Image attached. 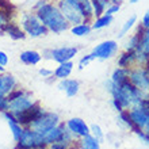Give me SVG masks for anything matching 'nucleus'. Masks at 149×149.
<instances>
[{
    "mask_svg": "<svg viewBox=\"0 0 149 149\" xmlns=\"http://www.w3.org/2000/svg\"><path fill=\"white\" fill-rule=\"evenodd\" d=\"M33 11L37 14L43 26L53 34H63L71 29V24L65 19L60 8L50 0H39L34 6Z\"/></svg>",
    "mask_w": 149,
    "mask_h": 149,
    "instance_id": "obj_1",
    "label": "nucleus"
},
{
    "mask_svg": "<svg viewBox=\"0 0 149 149\" xmlns=\"http://www.w3.org/2000/svg\"><path fill=\"white\" fill-rule=\"evenodd\" d=\"M106 91L111 95V98L118 100L122 104L123 110H129L130 107L137 106L144 98H149L144 92L136 88V87L130 83V80L122 83L121 86H115L110 79L104 81Z\"/></svg>",
    "mask_w": 149,
    "mask_h": 149,
    "instance_id": "obj_2",
    "label": "nucleus"
},
{
    "mask_svg": "<svg viewBox=\"0 0 149 149\" xmlns=\"http://www.w3.org/2000/svg\"><path fill=\"white\" fill-rule=\"evenodd\" d=\"M8 98V111L12 114H18L22 111L29 110L30 107H33L37 102V99L34 98V95L30 91L22 90V88H15V90L10 92L7 95Z\"/></svg>",
    "mask_w": 149,
    "mask_h": 149,
    "instance_id": "obj_3",
    "label": "nucleus"
},
{
    "mask_svg": "<svg viewBox=\"0 0 149 149\" xmlns=\"http://www.w3.org/2000/svg\"><path fill=\"white\" fill-rule=\"evenodd\" d=\"M18 24L22 27L24 34L30 38H41V37H46L49 34V30L43 26V23L34 11L22 12Z\"/></svg>",
    "mask_w": 149,
    "mask_h": 149,
    "instance_id": "obj_4",
    "label": "nucleus"
},
{
    "mask_svg": "<svg viewBox=\"0 0 149 149\" xmlns=\"http://www.w3.org/2000/svg\"><path fill=\"white\" fill-rule=\"evenodd\" d=\"M16 149H47V146L43 142L42 133H38L31 127H24L16 142Z\"/></svg>",
    "mask_w": 149,
    "mask_h": 149,
    "instance_id": "obj_5",
    "label": "nucleus"
},
{
    "mask_svg": "<svg viewBox=\"0 0 149 149\" xmlns=\"http://www.w3.org/2000/svg\"><path fill=\"white\" fill-rule=\"evenodd\" d=\"M79 47L76 46H61L56 49H45L42 52V58L53 60L56 63H65V61H72L74 56H77Z\"/></svg>",
    "mask_w": 149,
    "mask_h": 149,
    "instance_id": "obj_6",
    "label": "nucleus"
},
{
    "mask_svg": "<svg viewBox=\"0 0 149 149\" xmlns=\"http://www.w3.org/2000/svg\"><path fill=\"white\" fill-rule=\"evenodd\" d=\"M129 80L136 88L149 96V68L136 65L130 69Z\"/></svg>",
    "mask_w": 149,
    "mask_h": 149,
    "instance_id": "obj_7",
    "label": "nucleus"
},
{
    "mask_svg": "<svg viewBox=\"0 0 149 149\" xmlns=\"http://www.w3.org/2000/svg\"><path fill=\"white\" fill-rule=\"evenodd\" d=\"M60 115L54 111H43L38 118H37L36 121L31 122V125L29 126V127H31L34 129L36 132L38 133H43V132H46V130L52 129V127H54L60 123Z\"/></svg>",
    "mask_w": 149,
    "mask_h": 149,
    "instance_id": "obj_8",
    "label": "nucleus"
},
{
    "mask_svg": "<svg viewBox=\"0 0 149 149\" xmlns=\"http://www.w3.org/2000/svg\"><path fill=\"white\" fill-rule=\"evenodd\" d=\"M50 1H53L60 8V11L63 12V15L65 16V19L69 22L71 26L84 22V16L80 12V10H77L71 1L68 0H50Z\"/></svg>",
    "mask_w": 149,
    "mask_h": 149,
    "instance_id": "obj_9",
    "label": "nucleus"
},
{
    "mask_svg": "<svg viewBox=\"0 0 149 149\" xmlns=\"http://www.w3.org/2000/svg\"><path fill=\"white\" fill-rule=\"evenodd\" d=\"M92 56L95 57V60H110L118 53V42L114 39H107L103 42L98 43L96 46H94L92 49Z\"/></svg>",
    "mask_w": 149,
    "mask_h": 149,
    "instance_id": "obj_10",
    "label": "nucleus"
},
{
    "mask_svg": "<svg viewBox=\"0 0 149 149\" xmlns=\"http://www.w3.org/2000/svg\"><path fill=\"white\" fill-rule=\"evenodd\" d=\"M127 111H129L130 119L133 122V125L137 129H141V130L145 129L146 125L149 123V107L137 104V106L130 107Z\"/></svg>",
    "mask_w": 149,
    "mask_h": 149,
    "instance_id": "obj_11",
    "label": "nucleus"
},
{
    "mask_svg": "<svg viewBox=\"0 0 149 149\" xmlns=\"http://www.w3.org/2000/svg\"><path fill=\"white\" fill-rule=\"evenodd\" d=\"M65 126L77 140L90 134V126L87 125L86 121H83L81 118H71L65 122Z\"/></svg>",
    "mask_w": 149,
    "mask_h": 149,
    "instance_id": "obj_12",
    "label": "nucleus"
},
{
    "mask_svg": "<svg viewBox=\"0 0 149 149\" xmlns=\"http://www.w3.org/2000/svg\"><path fill=\"white\" fill-rule=\"evenodd\" d=\"M65 129H67L65 123H64V122H60L57 126H54V127L46 130V132H43L42 138H43L45 145L50 146V145H53L54 142H57L60 138H61V136H63V133H64V130Z\"/></svg>",
    "mask_w": 149,
    "mask_h": 149,
    "instance_id": "obj_13",
    "label": "nucleus"
},
{
    "mask_svg": "<svg viewBox=\"0 0 149 149\" xmlns=\"http://www.w3.org/2000/svg\"><path fill=\"white\" fill-rule=\"evenodd\" d=\"M16 87H18V80L14 74L6 73V72L0 73V95L7 96Z\"/></svg>",
    "mask_w": 149,
    "mask_h": 149,
    "instance_id": "obj_14",
    "label": "nucleus"
},
{
    "mask_svg": "<svg viewBox=\"0 0 149 149\" xmlns=\"http://www.w3.org/2000/svg\"><path fill=\"white\" fill-rule=\"evenodd\" d=\"M58 90L64 91L67 94L68 98H73L79 94V90H80V83L76 79H64V80H60L58 83Z\"/></svg>",
    "mask_w": 149,
    "mask_h": 149,
    "instance_id": "obj_15",
    "label": "nucleus"
},
{
    "mask_svg": "<svg viewBox=\"0 0 149 149\" xmlns=\"http://www.w3.org/2000/svg\"><path fill=\"white\" fill-rule=\"evenodd\" d=\"M3 115H4V118L7 119V123H8V126H10V130H11L12 136H14V140H15V142H18V140H19L22 133H23L24 127L16 121V118L14 117L10 111H4Z\"/></svg>",
    "mask_w": 149,
    "mask_h": 149,
    "instance_id": "obj_16",
    "label": "nucleus"
},
{
    "mask_svg": "<svg viewBox=\"0 0 149 149\" xmlns=\"http://www.w3.org/2000/svg\"><path fill=\"white\" fill-rule=\"evenodd\" d=\"M117 63H118V67L132 69L133 67H136V52L123 50L121 54L118 56Z\"/></svg>",
    "mask_w": 149,
    "mask_h": 149,
    "instance_id": "obj_17",
    "label": "nucleus"
},
{
    "mask_svg": "<svg viewBox=\"0 0 149 149\" xmlns=\"http://www.w3.org/2000/svg\"><path fill=\"white\" fill-rule=\"evenodd\" d=\"M73 68H74L73 61H65V63H61V64H58V67L53 71V76H54V79H57V80L68 79L69 76H71Z\"/></svg>",
    "mask_w": 149,
    "mask_h": 149,
    "instance_id": "obj_18",
    "label": "nucleus"
},
{
    "mask_svg": "<svg viewBox=\"0 0 149 149\" xmlns=\"http://www.w3.org/2000/svg\"><path fill=\"white\" fill-rule=\"evenodd\" d=\"M19 58L24 65H37V64L41 63L42 54L37 50H24L20 53Z\"/></svg>",
    "mask_w": 149,
    "mask_h": 149,
    "instance_id": "obj_19",
    "label": "nucleus"
},
{
    "mask_svg": "<svg viewBox=\"0 0 149 149\" xmlns=\"http://www.w3.org/2000/svg\"><path fill=\"white\" fill-rule=\"evenodd\" d=\"M129 73H130V69L118 67V68H115V69L113 71L110 80L115 84V86H121L122 83H125V81L129 80Z\"/></svg>",
    "mask_w": 149,
    "mask_h": 149,
    "instance_id": "obj_20",
    "label": "nucleus"
},
{
    "mask_svg": "<svg viewBox=\"0 0 149 149\" xmlns=\"http://www.w3.org/2000/svg\"><path fill=\"white\" fill-rule=\"evenodd\" d=\"M114 20V16L107 15V14H103V15L98 16V18H94V20L91 22V27L92 30H102V29L109 27Z\"/></svg>",
    "mask_w": 149,
    "mask_h": 149,
    "instance_id": "obj_21",
    "label": "nucleus"
},
{
    "mask_svg": "<svg viewBox=\"0 0 149 149\" xmlns=\"http://www.w3.org/2000/svg\"><path fill=\"white\" fill-rule=\"evenodd\" d=\"M77 146L80 149H100V142L91 134H87L84 137L79 138Z\"/></svg>",
    "mask_w": 149,
    "mask_h": 149,
    "instance_id": "obj_22",
    "label": "nucleus"
},
{
    "mask_svg": "<svg viewBox=\"0 0 149 149\" xmlns=\"http://www.w3.org/2000/svg\"><path fill=\"white\" fill-rule=\"evenodd\" d=\"M117 122L122 129L130 130V132H134V130L137 129V127L133 125L132 119H130V115H129V111L127 110H123V111H121V113H118Z\"/></svg>",
    "mask_w": 149,
    "mask_h": 149,
    "instance_id": "obj_23",
    "label": "nucleus"
},
{
    "mask_svg": "<svg viewBox=\"0 0 149 149\" xmlns=\"http://www.w3.org/2000/svg\"><path fill=\"white\" fill-rule=\"evenodd\" d=\"M140 37H141V24L137 27L136 33L132 34L129 37V39L125 42V46H123V50H137L138 49V45H140Z\"/></svg>",
    "mask_w": 149,
    "mask_h": 149,
    "instance_id": "obj_24",
    "label": "nucleus"
},
{
    "mask_svg": "<svg viewBox=\"0 0 149 149\" xmlns=\"http://www.w3.org/2000/svg\"><path fill=\"white\" fill-rule=\"evenodd\" d=\"M71 33L76 37H86L90 36L91 31H92V27H91V23H87V22H81L79 24H73L71 26Z\"/></svg>",
    "mask_w": 149,
    "mask_h": 149,
    "instance_id": "obj_25",
    "label": "nucleus"
},
{
    "mask_svg": "<svg viewBox=\"0 0 149 149\" xmlns=\"http://www.w3.org/2000/svg\"><path fill=\"white\" fill-rule=\"evenodd\" d=\"M4 33L8 34L12 39H23L24 37H26L24 31L22 30V27H20L18 23H15V22H11V23L8 24L7 27H6V31Z\"/></svg>",
    "mask_w": 149,
    "mask_h": 149,
    "instance_id": "obj_26",
    "label": "nucleus"
},
{
    "mask_svg": "<svg viewBox=\"0 0 149 149\" xmlns=\"http://www.w3.org/2000/svg\"><path fill=\"white\" fill-rule=\"evenodd\" d=\"M92 7H94V15L95 18L103 15L106 8L110 6V0H91Z\"/></svg>",
    "mask_w": 149,
    "mask_h": 149,
    "instance_id": "obj_27",
    "label": "nucleus"
},
{
    "mask_svg": "<svg viewBox=\"0 0 149 149\" xmlns=\"http://www.w3.org/2000/svg\"><path fill=\"white\" fill-rule=\"evenodd\" d=\"M138 50L144 52L149 56V29H144L141 26V37H140V45Z\"/></svg>",
    "mask_w": 149,
    "mask_h": 149,
    "instance_id": "obj_28",
    "label": "nucleus"
},
{
    "mask_svg": "<svg viewBox=\"0 0 149 149\" xmlns=\"http://www.w3.org/2000/svg\"><path fill=\"white\" fill-rule=\"evenodd\" d=\"M136 23H137V16L136 15L129 16V19L126 20L125 23H123V26H122L121 31H119V34H118V38H123V37H125L126 34L134 27V24Z\"/></svg>",
    "mask_w": 149,
    "mask_h": 149,
    "instance_id": "obj_29",
    "label": "nucleus"
},
{
    "mask_svg": "<svg viewBox=\"0 0 149 149\" xmlns=\"http://www.w3.org/2000/svg\"><path fill=\"white\" fill-rule=\"evenodd\" d=\"M12 22V16L11 12L6 10V8H0V29L6 31V27ZM6 34V33H4Z\"/></svg>",
    "mask_w": 149,
    "mask_h": 149,
    "instance_id": "obj_30",
    "label": "nucleus"
},
{
    "mask_svg": "<svg viewBox=\"0 0 149 149\" xmlns=\"http://www.w3.org/2000/svg\"><path fill=\"white\" fill-rule=\"evenodd\" d=\"M90 134L92 136V137L96 138L100 144L104 141V133H103L102 127H100L99 125H96V123H94V125L90 126Z\"/></svg>",
    "mask_w": 149,
    "mask_h": 149,
    "instance_id": "obj_31",
    "label": "nucleus"
},
{
    "mask_svg": "<svg viewBox=\"0 0 149 149\" xmlns=\"http://www.w3.org/2000/svg\"><path fill=\"white\" fill-rule=\"evenodd\" d=\"M95 60V57L92 56V53H90V54H86L83 56L81 58H80V61H79V69L81 71V69H84L86 67H88L92 61Z\"/></svg>",
    "mask_w": 149,
    "mask_h": 149,
    "instance_id": "obj_32",
    "label": "nucleus"
},
{
    "mask_svg": "<svg viewBox=\"0 0 149 149\" xmlns=\"http://www.w3.org/2000/svg\"><path fill=\"white\" fill-rule=\"evenodd\" d=\"M119 10H121V4H115V3H110V6L106 8V11H104V14H107V15H111L114 16L117 12H119Z\"/></svg>",
    "mask_w": 149,
    "mask_h": 149,
    "instance_id": "obj_33",
    "label": "nucleus"
},
{
    "mask_svg": "<svg viewBox=\"0 0 149 149\" xmlns=\"http://www.w3.org/2000/svg\"><path fill=\"white\" fill-rule=\"evenodd\" d=\"M8 98L4 95H0V111H8Z\"/></svg>",
    "mask_w": 149,
    "mask_h": 149,
    "instance_id": "obj_34",
    "label": "nucleus"
},
{
    "mask_svg": "<svg viewBox=\"0 0 149 149\" xmlns=\"http://www.w3.org/2000/svg\"><path fill=\"white\" fill-rule=\"evenodd\" d=\"M38 73H39V76L43 77V79H49V77L53 76V71L47 69V68H41V69L38 71Z\"/></svg>",
    "mask_w": 149,
    "mask_h": 149,
    "instance_id": "obj_35",
    "label": "nucleus"
},
{
    "mask_svg": "<svg viewBox=\"0 0 149 149\" xmlns=\"http://www.w3.org/2000/svg\"><path fill=\"white\" fill-rule=\"evenodd\" d=\"M8 64V56H7V53L6 52H3V50H0V65L1 67H6Z\"/></svg>",
    "mask_w": 149,
    "mask_h": 149,
    "instance_id": "obj_36",
    "label": "nucleus"
},
{
    "mask_svg": "<svg viewBox=\"0 0 149 149\" xmlns=\"http://www.w3.org/2000/svg\"><path fill=\"white\" fill-rule=\"evenodd\" d=\"M141 26L144 29H149V10L144 14V16H142V20H141Z\"/></svg>",
    "mask_w": 149,
    "mask_h": 149,
    "instance_id": "obj_37",
    "label": "nucleus"
},
{
    "mask_svg": "<svg viewBox=\"0 0 149 149\" xmlns=\"http://www.w3.org/2000/svg\"><path fill=\"white\" fill-rule=\"evenodd\" d=\"M111 104H113V107H114V110H117L118 113H121V111H123V107H122V104L118 100H115V99H113L111 98Z\"/></svg>",
    "mask_w": 149,
    "mask_h": 149,
    "instance_id": "obj_38",
    "label": "nucleus"
},
{
    "mask_svg": "<svg viewBox=\"0 0 149 149\" xmlns=\"http://www.w3.org/2000/svg\"><path fill=\"white\" fill-rule=\"evenodd\" d=\"M125 0H110V3H115V4H122Z\"/></svg>",
    "mask_w": 149,
    "mask_h": 149,
    "instance_id": "obj_39",
    "label": "nucleus"
},
{
    "mask_svg": "<svg viewBox=\"0 0 149 149\" xmlns=\"http://www.w3.org/2000/svg\"><path fill=\"white\" fill-rule=\"evenodd\" d=\"M68 149H80V148H79V146H77V142H76V144H74V145L69 146V148H68Z\"/></svg>",
    "mask_w": 149,
    "mask_h": 149,
    "instance_id": "obj_40",
    "label": "nucleus"
},
{
    "mask_svg": "<svg viewBox=\"0 0 149 149\" xmlns=\"http://www.w3.org/2000/svg\"><path fill=\"white\" fill-rule=\"evenodd\" d=\"M138 1H140V0H129L130 4H136V3H138Z\"/></svg>",
    "mask_w": 149,
    "mask_h": 149,
    "instance_id": "obj_41",
    "label": "nucleus"
},
{
    "mask_svg": "<svg viewBox=\"0 0 149 149\" xmlns=\"http://www.w3.org/2000/svg\"><path fill=\"white\" fill-rule=\"evenodd\" d=\"M4 72H6V69H4V67H1V65H0V73H4Z\"/></svg>",
    "mask_w": 149,
    "mask_h": 149,
    "instance_id": "obj_42",
    "label": "nucleus"
},
{
    "mask_svg": "<svg viewBox=\"0 0 149 149\" xmlns=\"http://www.w3.org/2000/svg\"><path fill=\"white\" fill-rule=\"evenodd\" d=\"M1 36H4V31L1 30V29H0V37H1Z\"/></svg>",
    "mask_w": 149,
    "mask_h": 149,
    "instance_id": "obj_43",
    "label": "nucleus"
},
{
    "mask_svg": "<svg viewBox=\"0 0 149 149\" xmlns=\"http://www.w3.org/2000/svg\"><path fill=\"white\" fill-rule=\"evenodd\" d=\"M47 149H56V148H53V146H47Z\"/></svg>",
    "mask_w": 149,
    "mask_h": 149,
    "instance_id": "obj_44",
    "label": "nucleus"
}]
</instances>
